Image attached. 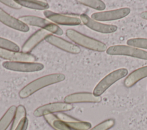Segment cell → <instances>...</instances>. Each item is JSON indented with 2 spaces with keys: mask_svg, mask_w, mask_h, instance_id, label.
Segmentation results:
<instances>
[{
  "mask_svg": "<svg viewBox=\"0 0 147 130\" xmlns=\"http://www.w3.org/2000/svg\"><path fill=\"white\" fill-rule=\"evenodd\" d=\"M65 78L62 73H53L42 76L28 84L19 92V96L21 99H25L41 89L49 85L64 81Z\"/></svg>",
  "mask_w": 147,
  "mask_h": 130,
  "instance_id": "obj_1",
  "label": "cell"
},
{
  "mask_svg": "<svg viewBox=\"0 0 147 130\" xmlns=\"http://www.w3.org/2000/svg\"><path fill=\"white\" fill-rule=\"evenodd\" d=\"M65 34L71 41L86 49L97 52H104L107 49V46L104 43L89 37L75 30L67 29Z\"/></svg>",
  "mask_w": 147,
  "mask_h": 130,
  "instance_id": "obj_2",
  "label": "cell"
},
{
  "mask_svg": "<svg viewBox=\"0 0 147 130\" xmlns=\"http://www.w3.org/2000/svg\"><path fill=\"white\" fill-rule=\"evenodd\" d=\"M18 19L28 26L38 27L59 36L63 34V30L57 25L41 17L36 15H24Z\"/></svg>",
  "mask_w": 147,
  "mask_h": 130,
  "instance_id": "obj_3",
  "label": "cell"
},
{
  "mask_svg": "<svg viewBox=\"0 0 147 130\" xmlns=\"http://www.w3.org/2000/svg\"><path fill=\"white\" fill-rule=\"evenodd\" d=\"M127 73V70L125 68L118 69L113 71L100 81L95 87L92 93L95 96H100L114 83L126 76Z\"/></svg>",
  "mask_w": 147,
  "mask_h": 130,
  "instance_id": "obj_4",
  "label": "cell"
},
{
  "mask_svg": "<svg viewBox=\"0 0 147 130\" xmlns=\"http://www.w3.org/2000/svg\"><path fill=\"white\" fill-rule=\"evenodd\" d=\"M106 53L110 55H125L147 60V52L125 45H115L109 47Z\"/></svg>",
  "mask_w": 147,
  "mask_h": 130,
  "instance_id": "obj_5",
  "label": "cell"
},
{
  "mask_svg": "<svg viewBox=\"0 0 147 130\" xmlns=\"http://www.w3.org/2000/svg\"><path fill=\"white\" fill-rule=\"evenodd\" d=\"M4 68L18 72H34L44 69L42 64L36 62H12L5 61L2 63Z\"/></svg>",
  "mask_w": 147,
  "mask_h": 130,
  "instance_id": "obj_6",
  "label": "cell"
},
{
  "mask_svg": "<svg viewBox=\"0 0 147 130\" xmlns=\"http://www.w3.org/2000/svg\"><path fill=\"white\" fill-rule=\"evenodd\" d=\"M73 108L71 104L62 102H56L47 104L38 107L33 112L35 117L44 116L48 114H53L54 113H60L65 111H68Z\"/></svg>",
  "mask_w": 147,
  "mask_h": 130,
  "instance_id": "obj_7",
  "label": "cell"
},
{
  "mask_svg": "<svg viewBox=\"0 0 147 130\" xmlns=\"http://www.w3.org/2000/svg\"><path fill=\"white\" fill-rule=\"evenodd\" d=\"M43 14L48 20L56 25L76 26L79 25L82 23L80 18L75 16L59 14L48 10H45L43 12Z\"/></svg>",
  "mask_w": 147,
  "mask_h": 130,
  "instance_id": "obj_8",
  "label": "cell"
},
{
  "mask_svg": "<svg viewBox=\"0 0 147 130\" xmlns=\"http://www.w3.org/2000/svg\"><path fill=\"white\" fill-rule=\"evenodd\" d=\"M130 12V9L127 7L121 8L113 10L94 13L91 14V18L95 21H108L119 19L125 17Z\"/></svg>",
  "mask_w": 147,
  "mask_h": 130,
  "instance_id": "obj_9",
  "label": "cell"
},
{
  "mask_svg": "<svg viewBox=\"0 0 147 130\" xmlns=\"http://www.w3.org/2000/svg\"><path fill=\"white\" fill-rule=\"evenodd\" d=\"M80 19L86 26L99 33H111L117 30V26L98 22L85 14H82L80 15Z\"/></svg>",
  "mask_w": 147,
  "mask_h": 130,
  "instance_id": "obj_10",
  "label": "cell"
},
{
  "mask_svg": "<svg viewBox=\"0 0 147 130\" xmlns=\"http://www.w3.org/2000/svg\"><path fill=\"white\" fill-rule=\"evenodd\" d=\"M45 41L52 45L69 53L78 54L81 51L80 48L76 45L53 34L48 36Z\"/></svg>",
  "mask_w": 147,
  "mask_h": 130,
  "instance_id": "obj_11",
  "label": "cell"
},
{
  "mask_svg": "<svg viewBox=\"0 0 147 130\" xmlns=\"http://www.w3.org/2000/svg\"><path fill=\"white\" fill-rule=\"evenodd\" d=\"M0 57L12 62H34L36 57L32 54L22 52L0 49Z\"/></svg>",
  "mask_w": 147,
  "mask_h": 130,
  "instance_id": "obj_12",
  "label": "cell"
},
{
  "mask_svg": "<svg viewBox=\"0 0 147 130\" xmlns=\"http://www.w3.org/2000/svg\"><path fill=\"white\" fill-rule=\"evenodd\" d=\"M0 22L6 26L18 31L27 32L29 30V27L28 25L21 22L19 19H17L10 15L1 7Z\"/></svg>",
  "mask_w": 147,
  "mask_h": 130,
  "instance_id": "obj_13",
  "label": "cell"
},
{
  "mask_svg": "<svg viewBox=\"0 0 147 130\" xmlns=\"http://www.w3.org/2000/svg\"><path fill=\"white\" fill-rule=\"evenodd\" d=\"M50 34V33L45 30L41 29L38 30L25 42L22 46L21 52L29 53Z\"/></svg>",
  "mask_w": 147,
  "mask_h": 130,
  "instance_id": "obj_14",
  "label": "cell"
},
{
  "mask_svg": "<svg viewBox=\"0 0 147 130\" xmlns=\"http://www.w3.org/2000/svg\"><path fill=\"white\" fill-rule=\"evenodd\" d=\"M100 96H95L90 92H78L67 96L64 98V102L68 104L81 103H99L101 101Z\"/></svg>",
  "mask_w": 147,
  "mask_h": 130,
  "instance_id": "obj_15",
  "label": "cell"
},
{
  "mask_svg": "<svg viewBox=\"0 0 147 130\" xmlns=\"http://www.w3.org/2000/svg\"><path fill=\"white\" fill-rule=\"evenodd\" d=\"M147 77V66L140 68L131 72L125 80L124 85L130 88L140 80Z\"/></svg>",
  "mask_w": 147,
  "mask_h": 130,
  "instance_id": "obj_16",
  "label": "cell"
},
{
  "mask_svg": "<svg viewBox=\"0 0 147 130\" xmlns=\"http://www.w3.org/2000/svg\"><path fill=\"white\" fill-rule=\"evenodd\" d=\"M16 2L19 3L22 7L35 10H46L49 8V4L43 1L36 0H17Z\"/></svg>",
  "mask_w": 147,
  "mask_h": 130,
  "instance_id": "obj_17",
  "label": "cell"
},
{
  "mask_svg": "<svg viewBox=\"0 0 147 130\" xmlns=\"http://www.w3.org/2000/svg\"><path fill=\"white\" fill-rule=\"evenodd\" d=\"M47 123L55 130H70L66 124L54 114H48L44 116Z\"/></svg>",
  "mask_w": 147,
  "mask_h": 130,
  "instance_id": "obj_18",
  "label": "cell"
},
{
  "mask_svg": "<svg viewBox=\"0 0 147 130\" xmlns=\"http://www.w3.org/2000/svg\"><path fill=\"white\" fill-rule=\"evenodd\" d=\"M16 108L17 107L14 105L11 106L0 119V130H6L12 123Z\"/></svg>",
  "mask_w": 147,
  "mask_h": 130,
  "instance_id": "obj_19",
  "label": "cell"
},
{
  "mask_svg": "<svg viewBox=\"0 0 147 130\" xmlns=\"http://www.w3.org/2000/svg\"><path fill=\"white\" fill-rule=\"evenodd\" d=\"M26 112L24 106L22 105H18L16 108L15 115L11 123V125L10 130H14L17 125L19 124L20 121L22 120V119L26 117Z\"/></svg>",
  "mask_w": 147,
  "mask_h": 130,
  "instance_id": "obj_20",
  "label": "cell"
},
{
  "mask_svg": "<svg viewBox=\"0 0 147 130\" xmlns=\"http://www.w3.org/2000/svg\"><path fill=\"white\" fill-rule=\"evenodd\" d=\"M65 123L70 130H89L91 127V123L82 121L76 119L71 121Z\"/></svg>",
  "mask_w": 147,
  "mask_h": 130,
  "instance_id": "obj_21",
  "label": "cell"
},
{
  "mask_svg": "<svg viewBox=\"0 0 147 130\" xmlns=\"http://www.w3.org/2000/svg\"><path fill=\"white\" fill-rule=\"evenodd\" d=\"M77 2L97 10H103L106 7L105 3L100 0H80Z\"/></svg>",
  "mask_w": 147,
  "mask_h": 130,
  "instance_id": "obj_22",
  "label": "cell"
},
{
  "mask_svg": "<svg viewBox=\"0 0 147 130\" xmlns=\"http://www.w3.org/2000/svg\"><path fill=\"white\" fill-rule=\"evenodd\" d=\"M0 49L17 52L20 50V47L17 44L2 37H0Z\"/></svg>",
  "mask_w": 147,
  "mask_h": 130,
  "instance_id": "obj_23",
  "label": "cell"
},
{
  "mask_svg": "<svg viewBox=\"0 0 147 130\" xmlns=\"http://www.w3.org/2000/svg\"><path fill=\"white\" fill-rule=\"evenodd\" d=\"M127 44L133 47L147 49V38H136L129 39L127 41Z\"/></svg>",
  "mask_w": 147,
  "mask_h": 130,
  "instance_id": "obj_24",
  "label": "cell"
},
{
  "mask_svg": "<svg viewBox=\"0 0 147 130\" xmlns=\"http://www.w3.org/2000/svg\"><path fill=\"white\" fill-rule=\"evenodd\" d=\"M115 124V120L110 119L98 124L94 127L89 130H108L112 128Z\"/></svg>",
  "mask_w": 147,
  "mask_h": 130,
  "instance_id": "obj_25",
  "label": "cell"
},
{
  "mask_svg": "<svg viewBox=\"0 0 147 130\" xmlns=\"http://www.w3.org/2000/svg\"><path fill=\"white\" fill-rule=\"evenodd\" d=\"M0 2L3 3V5L14 9H20L22 8V6L18 3L16 1L14 0H0Z\"/></svg>",
  "mask_w": 147,
  "mask_h": 130,
  "instance_id": "obj_26",
  "label": "cell"
},
{
  "mask_svg": "<svg viewBox=\"0 0 147 130\" xmlns=\"http://www.w3.org/2000/svg\"><path fill=\"white\" fill-rule=\"evenodd\" d=\"M28 125V120L26 117L22 119L14 130H26Z\"/></svg>",
  "mask_w": 147,
  "mask_h": 130,
  "instance_id": "obj_27",
  "label": "cell"
},
{
  "mask_svg": "<svg viewBox=\"0 0 147 130\" xmlns=\"http://www.w3.org/2000/svg\"><path fill=\"white\" fill-rule=\"evenodd\" d=\"M141 17L142 18L147 20V11L142 12V13L141 14Z\"/></svg>",
  "mask_w": 147,
  "mask_h": 130,
  "instance_id": "obj_28",
  "label": "cell"
}]
</instances>
